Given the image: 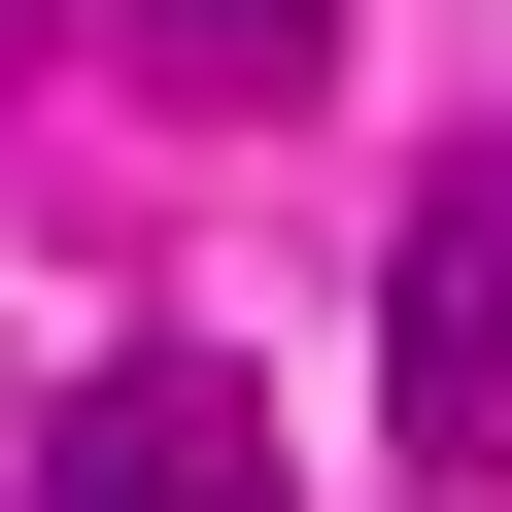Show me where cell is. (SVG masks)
<instances>
[{"label": "cell", "instance_id": "3", "mask_svg": "<svg viewBox=\"0 0 512 512\" xmlns=\"http://www.w3.org/2000/svg\"><path fill=\"white\" fill-rule=\"evenodd\" d=\"M308 35H342V0H137V69H171V103H274Z\"/></svg>", "mask_w": 512, "mask_h": 512}, {"label": "cell", "instance_id": "2", "mask_svg": "<svg viewBox=\"0 0 512 512\" xmlns=\"http://www.w3.org/2000/svg\"><path fill=\"white\" fill-rule=\"evenodd\" d=\"M410 444H444V478H512V171H444V205H410Z\"/></svg>", "mask_w": 512, "mask_h": 512}, {"label": "cell", "instance_id": "1", "mask_svg": "<svg viewBox=\"0 0 512 512\" xmlns=\"http://www.w3.org/2000/svg\"><path fill=\"white\" fill-rule=\"evenodd\" d=\"M35 512H308V478H274V410H239L205 342H103L69 444H35Z\"/></svg>", "mask_w": 512, "mask_h": 512}]
</instances>
